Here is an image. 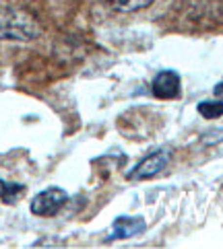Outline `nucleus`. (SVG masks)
<instances>
[{"label": "nucleus", "mask_w": 223, "mask_h": 249, "mask_svg": "<svg viewBox=\"0 0 223 249\" xmlns=\"http://www.w3.org/2000/svg\"><path fill=\"white\" fill-rule=\"evenodd\" d=\"M40 35V25L31 15L19 8H0V39L2 41H31Z\"/></svg>", "instance_id": "1"}, {"label": "nucleus", "mask_w": 223, "mask_h": 249, "mask_svg": "<svg viewBox=\"0 0 223 249\" xmlns=\"http://www.w3.org/2000/svg\"><path fill=\"white\" fill-rule=\"evenodd\" d=\"M68 202V194L62 188H48L31 200V212L35 216H54Z\"/></svg>", "instance_id": "2"}, {"label": "nucleus", "mask_w": 223, "mask_h": 249, "mask_svg": "<svg viewBox=\"0 0 223 249\" xmlns=\"http://www.w3.org/2000/svg\"><path fill=\"white\" fill-rule=\"evenodd\" d=\"M169 157H172L169 150H157V153L145 157L135 169L126 173V179H151V177L159 175L167 167Z\"/></svg>", "instance_id": "3"}, {"label": "nucleus", "mask_w": 223, "mask_h": 249, "mask_svg": "<svg viewBox=\"0 0 223 249\" xmlns=\"http://www.w3.org/2000/svg\"><path fill=\"white\" fill-rule=\"evenodd\" d=\"M180 74L174 72V70H163L153 78V85H151V91L157 99H176L180 95Z\"/></svg>", "instance_id": "4"}, {"label": "nucleus", "mask_w": 223, "mask_h": 249, "mask_svg": "<svg viewBox=\"0 0 223 249\" xmlns=\"http://www.w3.org/2000/svg\"><path fill=\"white\" fill-rule=\"evenodd\" d=\"M142 231H145V220H142V216H118L112 225L110 241L137 237L142 233Z\"/></svg>", "instance_id": "5"}, {"label": "nucleus", "mask_w": 223, "mask_h": 249, "mask_svg": "<svg viewBox=\"0 0 223 249\" xmlns=\"http://www.w3.org/2000/svg\"><path fill=\"white\" fill-rule=\"evenodd\" d=\"M112 11H118V13H135L141 11V8H147L155 2V0H103Z\"/></svg>", "instance_id": "6"}, {"label": "nucleus", "mask_w": 223, "mask_h": 249, "mask_svg": "<svg viewBox=\"0 0 223 249\" xmlns=\"http://www.w3.org/2000/svg\"><path fill=\"white\" fill-rule=\"evenodd\" d=\"M25 192V185L15 183V181H6L0 179V202L4 204H15L19 200V196Z\"/></svg>", "instance_id": "7"}, {"label": "nucleus", "mask_w": 223, "mask_h": 249, "mask_svg": "<svg viewBox=\"0 0 223 249\" xmlns=\"http://www.w3.org/2000/svg\"><path fill=\"white\" fill-rule=\"evenodd\" d=\"M196 109L204 120H217L223 115V101H203Z\"/></svg>", "instance_id": "8"}, {"label": "nucleus", "mask_w": 223, "mask_h": 249, "mask_svg": "<svg viewBox=\"0 0 223 249\" xmlns=\"http://www.w3.org/2000/svg\"><path fill=\"white\" fill-rule=\"evenodd\" d=\"M215 93H223V83H221V85H217V87H215Z\"/></svg>", "instance_id": "9"}]
</instances>
